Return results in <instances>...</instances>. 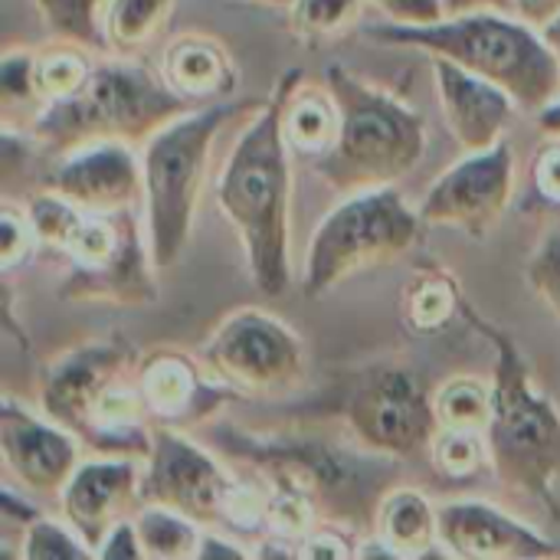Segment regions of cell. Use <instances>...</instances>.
I'll list each match as a JSON object with an SVG mask.
<instances>
[{
    "label": "cell",
    "mask_w": 560,
    "mask_h": 560,
    "mask_svg": "<svg viewBox=\"0 0 560 560\" xmlns=\"http://www.w3.org/2000/svg\"><path fill=\"white\" fill-rule=\"evenodd\" d=\"M213 446L243 472L302 492L325 525L364 535L374 528L381 499L400 479V459L364 450L361 443H338L308 430L253 433L236 423H207Z\"/></svg>",
    "instance_id": "obj_1"
},
{
    "label": "cell",
    "mask_w": 560,
    "mask_h": 560,
    "mask_svg": "<svg viewBox=\"0 0 560 560\" xmlns=\"http://www.w3.org/2000/svg\"><path fill=\"white\" fill-rule=\"evenodd\" d=\"M302 79V69H285L276 79L266 102L253 108L217 177V207L240 236L249 279L262 295H282L289 289L295 151L282 131V108Z\"/></svg>",
    "instance_id": "obj_2"
},
{
    "label": "cell",
    "mask_w": 560,
    "mask_h": 560,
    "mask_svg": "<svg viewBox=\"0 0 560 560\" xmlns=\"http://www.w3.org/2000/svg\"><path fill=\"white\" fill-rule=\"evenodd\" d=\"M36 407L95 456L148 459L158 423L138 387V354L121 338L82 341L36 381Z\"/></svg>",
    "instance_id": "obj_3"
},
{
    "label": "cell",
    "mask_w": 560,
    "mask_h": 560,
    "mask_svg": "<svg viewBox=\"0 0 560 560\" xmlns=\"http://www.w3.org/2000/svg\"><path fill=\"white\" fill-rule=\"evenodd\" d=\"M463 318L495 351L492 417L486 427L495 479L518 499L545 505L560 522V413L535 384V371L512 335L469 302Z\"/></svg>",
    "instance_id": "obj_4"
},
{
    "label": "cell",
    "mask_w": 560,
    "mask_h": 560,
    "mask_svg": "<svg viewBox=\"0 0 560 560\" xmlns=\"http://www.w3.org/2000/svg\"><path fill=\"white\" fill-rule=\"evenodd\" d=\"M368 39L381 46L420 49L443 56L495 85H502L522 112H541L560 95V69L538 26L512 10L446 13L433 23H374Z\"/></svg>",
    "instance_id": "obj_5"
},
{
    "label": "cell",
    "mask_w": 560,
    "mask_h": 560,
    "mask_svg": "<svg viewBox=\"0 0 560 560\" xmlns=\"http://www.w3.org/2000/svg\"><path fill=\"white\" fill-rule=\"evenodd\" d=\"M190 108L200 105L177 95L161 72L128 56H112L95 62L92 75L72 95L43 105L30 125V138L46 158L105 141L141 148L154 131Z\"/></svg>",
    "instance_id": "obj_6"
},
{
    "label": "cell",
    "mask_w": 560,
    "mask_h": 560,
    "mask_svg": "<svg viewBox=\"0 0 560 560\" xmlns=\"http://www.w3.org/2000/svg\"><path fill=\"white\" fill-rule=\"evenodd\" d=\"M341 125L335 144L312 161V171L341 197L394 187L427 158V121L400 95L368 82L364 75L328 66Z\"/></svg>",
    "instance_id": "obj_7"
},
{
    "label": "cell",
    "mask_w": 560,
    "mask_h": 560,
    "mask_svg": "<svg viewBox=\"0 0 560 560\" xmlns=\"http://www.w3.org/2000/svg\"><path fill=\"white\" fill-rule=\"evenodd\" d=\"M249 105L210 102L190 108L167 121L141 144V177H144V230L158 272H167L180 262L200 194L210 174L213 141L223 125Z\"/></svg>",
    "instance_id": "obj_8"
},
{
    "label": "cell",
    "mask_w": 560,
    "mask_h": 560,
    "mask_svg": "<svg viewBox=\"0 0 560 560\" xmlns=\"http://www.w3.org/2000/svg\"><path fill=\"white\" fill-rule=\"evenodd\" d=\"M423 217L397 187L348 194L312 233L302 295L322 299L341 282L404 259L423 236Z\"/></svg>",
    "instance_id": "obj_9"
},
{
    "label": "cell",
    "mask_w": 560,
    "mask_h": 560,
    "mask_svg": "<svg viewBox=\"0 0 560 560\" xmlns=\"http://www.w3.org/2000/svg\"><path fill=\"white\" fill-rule=\"evenodd\" d=\"M328 410L348 436L371 453L413 459L430 450L436 433L433 390L407 361H374L338 381Z\"/></svg>",
    "instance_id": "obj_10"
},
{
    "label": "cell",
    "mask_w": 560,
    "mask_h": 560,
    "mask_svg": "<svg viewBox=\"0 0 560 560\" xmlns=\"http://www.w3.org/2000/svg\"><path fill=\"white\" fill-rule=\"evenodd\" d=\"M56 253L69 262V272L56 289L62 302L118 308L158 302V266L151 259L148 230H141L135 210L82 213Z\"/></svg>",
    "instance_id": "obj_11"
},
{
    "label": "cell",
    "mask_w": 560,
    "mask_h": 560,
    "mask_svg": "<svg viewBox=\"0 0 560 560\" xmlns=\"http://www.w3.org/2000/svg\"><path fill=\"white\" fill-rule=\"evenodd\" d=\"M207 371L240 397H279L305 381L302 338L262 308L230 312L200 348Z\"/></svg>",
    "instance_id": "obj_12"
},
{
    "label": "cell",
    "mask_w": 560,
    "mask_h": 560,
    "mask_svg": "<svg viewBox=\"0 0 560 560\" xmlns=\"http://www.w3.org/2000/svg\"><path fill=\"white\" fill-rule=\"evenodd\" d=\"M515 197V148L509 138L486 151H466L423 194L420 217L427 226L459 230L489 240Z\"/></svg>",
    "instance_id": "obj_13"
},
{
    "label": "cell",
    "mask_w": 560,
    "mask_h": 560,
    "mask_svg": "<svg viewBox=\"0 0 560 560\" xmlns=\"http://www.w3.org/2000/svg\"><path fill=\"white\" fill-rule=\"evenodd\" d=\"M233 472L217 456L174 427L154 430V446L141 466V505H164L203 528H217Z\"/></svg>",
    "instance_id": "obj_14"
},
{
    "label": "cell",
    "mask_w": 560,
    "mask_h": 560,
    "mask_svg": "<svg viewBox=\"0 0 560 560\" xmlns=\"http://www.w3.org/2000/svg\"><path fill=\"white\" fill-rule=\"evenodd\" d=\"M82 443L43 410H30L16 397L0 404V463L3 482L30 492L33 499H59L79 469Z\"/></svg>",
    "instance_id": "obj_15"
},
{
    "label": "cell",
    "mask_w": 560,
    "mask_h": 560,
    "mask_svg": "<svg viewBox=\"0 0 560 560\" xmlns=\"http://www.w3.org/2000/svg\"><path fill=\"white\" fill-rule=\"evenodd\" d=\"M39 190L59 194L85 213L135 210L144 200L141 154L131 144L105 141L59 158H46L36 174Z\"/></svg>",
    "instance_id": "obj_16"
},
{
    "label": "cell",
    "mask_w": 560,
    "mask_h": 560,
    "mask_svg": "<svg viewBox=\"0 0 560 560\" xmlns=\"http://www.w3.org/2000/svg\"><path fill=\"white\" fill-rule=\"evenodd\" d=\"M138 387L151 420L174 430L207 427L226 404L240 400L207 371L200 354L194 358L180 348H154L138 358Z\"/></svg>",
    "instance_id": "obj_17"
},
{
    "label": "cell",
    "mask_w": 560,
    "mask_h": 560,
    "mask_svg": "<svg viewBox=\"0 0 560 560\" xmlns=\"http://www.w3.org/2000/svg\"><path fill=\"white\" fill-rule=\"evenodd\" d=\"M141 466L144 459L92 453L59 492V515L92 548V555L121 518H131L141 509Z\"/></svg>",
    "instance_id": "obj_18"
},
{
    "label": "cell",
    "mask_w": 560,
    "mask_h": 560,
    "mask_svg": "<svg viewBox=\"0 0 560 560\" xmlns=\"http://www.w3.org/2000/svg\"><path fill=\"white\" fill-rule=\"evenodd\" d=\"M440 545L443 555L466 560H535L560 555L558 545L538 528L479 499L440 505Z\"/></svg>",
    "instance_id": "obj_19"
},
{
    "label": "cell",
    "mask_w": 560,
    "mask_h": 560,
    "mask_svg": "<svg viewBox=\"0 0 560 560\" xmlns=\"http://www.w3.org/2000/svg\"><path fill=\"white\" fill-rule=\"evenodd\" d=\"M433 85L443 108V121L463 151H486L499 144L515 121L518 102L495 82L433 56Z\"/></svg>",
    "instance_id": "obj_20"
},
{
    "label": "cell",
    "mask_w": 560,
    "mask_h": 560,
    "mask_svg": "<svg viewBox=\"0 0 560 560\" xmlns=\"http://www.w3.org/2000/svg\"><path fill=\"white\" fill-rule=\"evenodd\" d=\"M158 72L177 95L190 98L194 105L226 102L240 82L233 52L213 33L200 30H187L167 39L161 49Z\"/></svg>",
    "instance_id": "obj_21"
},
{
    "label": "cell",
    "mask_w": 560,
    "mask_h": 560,
    "mask_svg": "<svg viewBox=\"0 0 560 560\" xmlns=\"http://www.w3.org/2000/svg\"><path fill=\"white\" fill-rule=\"evenodd\" d=\"M371 538L387 558H423L443 551L440 545V505L430 502L420 489L394 486L374 515Z\"/></svg>",
    "instance_id": "obj_22"
},
{
    "label": "cell",
    "mask_w": 560,
    "mask_h": 560,
    "mask_svg": "<svg viewBox=\"0 0 560 560\" xmlns=\"http://www.w3.org/2000/svg\"><path fill=\"white\" fill-rule=\"evenodd\" d=\"M463 289L456 276L443 266H427L410 276L400 292V318L413 335H440L456 315H463Z\"/></svg>",
    "instance_id": "obj_23"
},
{
    "label": "cell",
    "mask_w": 560,
    "mask_h": 560,
    "mask_svg": "<svg viewBox=\"0 0 560 560\" xmlns=\"http://www.w3.org/2000/svg\"><path fill=\"white\" fill-rule=\"evenodd\" d=\"M338 125H341V112H338V102L328 85L312 89L302 79L289 92L285 108H282V131L295 154H305L312 161L322 158L335 144Z\"/></svg>",
    "instance_id": "obj_24"
},
{
    "label": "cell",
    "mask_w": 560,
    "mask_h": 560,
    "mask_svg": "<svg viewBox=\"0 0 560 560\" xmlns=\"http://www.w3.org/2000/svg\"><path fill=\"white\" fill-rule=\"evenodd\" d=\"M174 7L177 0H105L98 16L105 52L135 56L164 30Z\"/></svg>",
    "instance_id": "obj_25"
},
{
    "label": "cell",
    "mask_w": 560,
    "mask_h": 560,
    "mask_svg": "<svg viewBox=\"0 0 560 560\" xmlns=\"http://www.w3.org/2000/svg\"><path fill=\"white\" fill-rule=\"evenodd\" d=\"M138 541L144 558L154 560H187L197 558L203 525L190 522L187 515L164 509V505H141L135 515Z\"/></svg>",
    "instance_id": "obj_26"
},
{
    "label": "cell",
    "mask_w": 560,
    "mask_h": 560,
    "mask_svg": "<svg viewBox=\"0 0 560 560\" xmlns=\"http://www.w3.org/2000/svg\"><path fill=\"white\" fill-rule=\"evenodd\" d=\"M95 49L72 43V39H56L46 49H36V89L43 105L59 102L72 95L95 69Z\"/></svg>",
    "instance_id": "obj_27"
},
{
    "label": "cell",
    "mask_w": 560,
    "mask_h": 560,
    "mask_svg": "<svg viewBox=\"0 0 560 560\" xmlns=\"http://www.w3.org/2000/svg\"><path fill=\"white\" fill-rule=\"evenodd\" d=\"M433 413L436 427H459V430H482L492 417V381L456 374L433 390Z\"/></svg>",
    "instance_id": "obj_28"
},
{
    "label": "cell",
    "mask_w": 560,
    "mask_h": 560,
    "mask_svg": "<svg viewBox=\"0 0 560 560\" xmlns=\"http://www.w3.org/2000/svg\"><path fill=\"white\" fill-rule=\"evenodd\" d=\"M436 476L450 482H469L486 466L492 469L489 440L482 430H459V427H436L430 450H427Z\"/></svg>",
    "instance_id": "obj_29"
},
{
    "label": "cell",
    "mask_w": 560,
    "mask_h": 560,
    "mask_svg": "<svg viewBox=\"0 0 560 560\" xmlns=\"http://www.w3.org/2000/svg\"><path fill=\"white\" fill-rule=\"evenodd\" d=\"M368 0H295L289 13V26L302 46H325L345 36L364 10Z\"/></svg>",
    "instance_id": "obj_30"
},
{
    "label": "cell",
    "mask_w": 560,
    "mask_h": 560,
    "mask_svg": "<svg viewBox=\"0 0 560 560\" xmlns=\"http://www.w3.org/2000/svg\"><path fill=\"white\" fill-rule=\"evenodd\" d=\"M46 30L56 39H72L89 49H105L98 16L105 0H33Z\"/></svg>",
    "instance_id": "obj_31"
},
{
    "label": "cell",
    "mask_w": 560,
    "mask_h": 560,
    "mask_svg": "<svg viewBox=\"0 0 560 560\" xmlns=\"http://www.w3.org/2000/svg\"><path fill=\"white\" fill-rule=\"evenodd\" d=\"M20 558L26 560H79L95 558L92 548L75 535V528L59 515L49 518L46 512L23 525L20 535Z\"/></svg>",
    "instance_id": "obj_32"
},
{
    "label": "cell",
    "mask_w": 560,
    "mask_h": 560,
    "mask_svg": "<svg viewBox=\"0 0 560 560\" xmlns=\"http://www.w3.org/2000/svg\"><path fill=\"white\" fill-rule=\"evenodd\" d=\"M0 105H3V125L13 121L16 112H33V118L43 108L39 89H36V52L33 49H7L0 59Z\"/></svg>",
    "instance_id": "obj_33"
},
{
    "label": "cell",
    "mask_w": 560,
    "mask_h": 560,
    "mask_svg": "<svg viewBox=\"0 0 560 560\" xmlns=\"http://www.w3.org/2000/svg\"><path fill=\"white\" fill-rule=\"evenodd\" d=\"M36 249H39V240H36L26 203L20 207L13 200H3V207H0V269L3 272L20 269L23 262H30L36 256Z\"/></svg>",
    "instance_id": "obj_34"
},
{
    "label": "cell",
    "mask_w": 560,
    "mask_h": 560,
    "mask_svg": "<svg viewBox=\"0 0 560 560\" xmlns=\"http://www.w3.org/2000/svg\"><path fill=\"white\" fill-rule=\"evenodd\" d=\"M525 279L545 302V308L560 322V226L545 233V240L535 246L525 262Z\"/></svg>",
    "instance_id": "obj_35"
},
{
    "label": "cell",
    "mask_w": 560,
    "mask_h": 560,
    "mask_svg": "<svg viewBox=\"0 0 560 560\" xmlns=\"http://www.w3.org/2000/svg\"><path fill=\"white\" fill-rule=\"evenodd\" d=\"M532 187L545 203L560 207V138H548L535 151V158H532Z\"/></svg>",
    "instance_id": "obj_36"
},
{
    "label": "cell",
    "mask_w": 560,
    "mask_h": 560,
    "mask_svg": "<svg viewBox=\"0 0 560 560\" xmlns=\"http://www.w3.org/2000/svg\"><path fill=\"white\" fill-rule=\"evenodd\" d=\"M368 3L387 13V20L394 23H433L446 16L443 0H368Z\"/></svg>",
    "instance_id": "obj_37"
},
{
    "label": "cell",
    "mask_w": 560,
    "mask_h": 560,
    "mask_svg": "<svg viewBox=\"0 0 560 560\" xmlns=\"http://www.w3.org/2000/svg\"><path fill=\"white\" fill-rule=\"evenodd\" d=\"M95 558H115V560H141V541H138V528H135V518H121L108 535L105 541L98 545Z\"/></svg>",
    "instance_id": "obj_38"
},
{
    "label": "cell",
    "mask_w": 560,
    "mask_h": 560,
    "mask_svg": "<svg viewBox=\"0 0 560 560\" xmlns=\"http://www.w3.org/2000/svg\"><path fill=\"white\" fill-rule=\"evenodd\" d=\"M512 13H518L522 20L541 30L560 13V0H512Z\"/></svg>",
    "instance_id": "obj_39"
},
{
    "label": "cell",
    "mask_w": 560,
    "mask_h": 560,
    "mask_svg": "<svg viewBox=\"0 0 560 560\" xmlns=\"http://www.w3.org/2000/svg\"><path fill=\"white\" fill-rule=\"evenodd\" d=\"M535 125L545 138H560V95L551 98L541 112H535Z\"/></svg>",
    "instance_id": "obj_40"
},
{
    "label": "cell",
    "mask_w": 560,
    "mask_h": 560,
    "mask_svg": "<svg viewBox=\"0 0 560 560\" xmlns=\"http://www.w3.org/2000/svg\"><path fill=\"white\" fill-rule=\"evenodd\" d=\"M446 13H469V10H512V0H443Z\"/></svg>",
    "instance_id": "obj_41"
},
{
    "label": "cell",
    "mask_w": 560,
    "mask_h": 560,
    "mask_svg": "<svg viewBox=\"0 0 560 560\" xmlns=\"http://www.w3.org/2000/svg\"><path fill=\"white\" fill-rule=\"evenodd\" d=\"M541 36H545L548 49L555 52V59H558V69H560V13L551 20V23H545V26H541Z\"/></svg>",
    "instance_id": "obj_42"
},
{
    "label": "cell",
    "mask_w": 560,
    "mask_h": 560,
    "mask_svg": "<svg viewBox=\"0 0 560 560\" xmlns=\"http://www.w3.org/2000/svg\"><path fill=\"white\" fill-rule=\"evenodd\" d=\"M236 3H249V7H266V10H289L295 0H236Z\"/></svg>",
    "instance_id": "obj_43"
}]
</instances>
